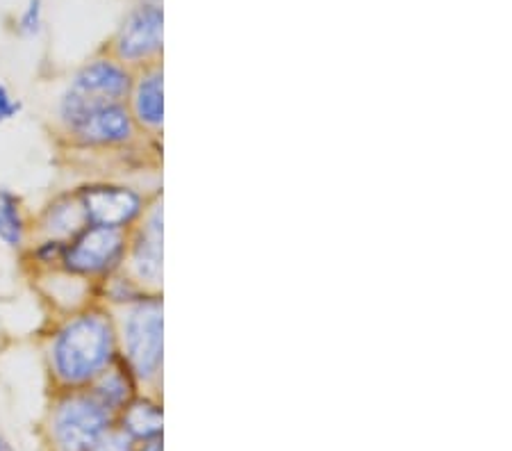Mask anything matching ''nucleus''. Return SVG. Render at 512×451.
<instances>
[{
	"label": "nucleus",
	"mask_w": 512,
	"mask_h": 451,
	"mask_svg": "<svg viewBox=\"0 0 512 451\" xmlns=\"http://www.w3.org/2000/svg\"><path fill=\"white\" fill-rule=\"evenodd\" d=\"M28 221L23 215V203L10 190H0V242L10 249H21L26 244Z\"/></svg>",
	"instance_id": "nucleus-15"
},
{
	"label": "nucleus",
	"mask_w": 512,
	"mask_h": 451,
	"mask_svg": "<svg viewBox=\"0 0 512 451\" xmlns=\"http://www.w3.org/2000/svg\"><path fill=\"white\" fill-rule=\"evenodd\" d=\"M64 244L60 240H51V237H44L35 249H32V258L39 267H44L46 272H55V269H62V258H64Z\"/></svg>",
	"instance_id": "nucleus-16"
},
{
	"label": "nucleus",
	"mask_w": 512,
	"mask_h": 451,
	"mask_svg": "<svg viewBox=\"0 0 512 451\" xmlns=\"http://www.w3.org/2000/svg\"><path fill=\"white\" fill-rule=\"evenodd\" d=\"M87 390L92 392L98 404H101L105 410H110L114 417H117L121 410L126 408L130 401L139 395V392H142L137 379L132 376V372L121 358L112 367H107Z\"/></svg>",
	"instance_id": "nucleus-12"
},
{
	"label": "nucleus",
	"mask_w": 512,
	"mask_h": 451,
	"mask_svg": "<svg viewBox=\"0 0 512 451\" xmlns=\"http://www.w3.org/2000/svg\"><path fill=\"white\" fill-rule=\"evenodd\" d=\"M126 272L148 292H162L164 283V201L158 192L139 224L128 233Z\"/></svg>",
	"instance_id": "nucleus-7"
},
{
	"label": "nucleus",
	"mask_w": 512,
	"mask_h": 451,
	"mask_svg": "<svg viewBox=\"0 0 512 451\" xmlns=\"http://www.w3.org/2000/svg\"><path fill=\"white\" fill-rule=\"evenodd\" d=\"M146 294L148 290H144V287L137 283V278L130 276L126 269H121V272L107 276L105 281L98 283V297L103 299L101 306L110 308L112 313L114 310H123L132 306V303L142 301Z\"/></svg>",
	"instance_id": "nucleus-14"
},
{
	"label": "nucleus",
	"mask_w": 512,
	"mask_h": 451,
	"mask_svg": "<svg viewBox=\"0 0 512 451\" xmlns=\"http://www.w3.org/2000/svg\"><path fill=\"white\" fill-rule=\"evenodd\" d=\"M19 30L21 35H37L41 30V0H30L26 10L21 14V21H19Z\"/></svg>",
	"instance_id": "nucleus-17"
},
{
	"label": "nucleus",
	"mask_w": 512,
	"mask_h": 451,
	"mask_svg": "<svg viewBox=\"0 0 512 451\" xmlns=\"http://www.w3.org/2000/svg\"><path fill=\"white\" fill-rule=\"evenodd\" d=\"M114 431V415L92 392L64 390L51 413V440L57 451H89Z\"/></svg>",
	"instance_id": "nucleus-4"
},
{
	"label": "nucleus",
	"mask_w": 512,
	"mask_h": 451,
	"mask_svg": "<svg viewBox=\"0 0 512 451\" xmlns=\"http://www.w3.org/2000/svg\"><path fill=\"white\" fill-rule=\"evenodd\" d=\"M89 451H135V445H132L126 436H121V433L114 429L110 436H105L96 447H92Z\"/></svg>",
	"instance_id": "nucleus-18"
},
{
	"label": "nucleus",
	"mask_w": 512,
	"mask_h": 451,
	"mask_svg": "<svg viewBox=\"0 0 512 451\" xmlns=\"http://www.w3.org/2000/svg\"><path fill=\"white\" fill-rule=\"evenodd\" d=\"M135 451H164L162 440H151V442H142V445H135Z\"/></svg>",
	"instance_id": "nucleus-20"
},
{
	"label": "nucleus",
	"mask_w": 512,
	"mask_h": 451,
	"mask_svg": "<svg viewBox=\"0 0 512 451\" xmlns=\"http://www.w3.org/2000/svg\"><path fill=\"white\" fill-rule=\"evenodd\" d=\"M114 429L126 436L132 445L162 440L164 436V408L155 392H139L130 404L114 417Z\"/></svg>",
	"instance_id": "nucleus-11"
},
{
	"label": "nucleus",
	"mask_w": 512,
	"mask_h": 451,
	"mask_svg": "<svg viewBox=\"0 0 512 451\" xmlns=\"http://www.w3.org/2000/svg\"><path fill=\"white\" fill-rule=\"evenodd\" d=\"M0 451H14L12 442L7 440V438H3V436H0Z\"/></svg>",
	"instance_id": "nucleus-21"
},
{
	"label": "nucleus",
	"mask_w": 512,
	"mask_h": 451,
	"mask_svg": "<svg viewBox=\"0 0 512 451\" xmlns=\"http://www.w3.org/2000/svg\"><path fill=\"white\" fill-rule=\"evenodd\" d=\"M119 358L144 392L160 395L164 374V299L162 292H148L142 301L119 310Z\"/></svg>",
	"instance_id": "nucleus-2"
},
{
	"label": "nucleus",
	"mask_w": 512,
	"mask_h": 451,
	"mask_svg": "<svg viewBox=\"0 0 512 451\" xmlns=\"http://www.w3.org/2000/svg\"><path fill=\"white\" fill-rule=\"evenodd\" d=\"M48 365L64 390H85L119 360L117 315L101 303L66 315L48 338Z\"/></svg>",
	"instance_id": "nucleus-1"
},
{
	"label": "nucleus",
	"mask_w": 512,
	"mask_h": 451,
	"mask_svg": "<svg viewBox=\"0 0 512 451\" xmlns=\"http://www.w3.org/2000/svg\"><path fill=\"white\" fill-rule=\"evenodd\" d=\"M164 51V10L160 0H144L123 19L114 37V57L132 71L160 64Z\"/></svg>",
	"instance_id": "nucleus-8"
},
{
	"label": "nucleus",
	"mask_w": 512,
	"mask_h": 451,
	"mask_svg": "<svg viewBox=\"0 0 512 451\" xmlns=\"http://www.w3.org/2000/svg\"><path fill=\"white\" fill-rule=\"evenodd\" d=\"M85 226L87 221H85V215H82L76 192L57 196V199H53L46 205L39 219L41 235L51 237V240H60V242H69L71 237Z\"/></svg>",
	"instance_id": "nucleus-13"
},
{
	"label": "nucleus",
	"mask_w": 512,
	"mask_h": 451,
	"mask_svg": "<svg viewBox=\"0 0 512 451\" xmlns=\"http://www.w3.org/2000/svg\"><path fill=\"white\" fill-rule=\"evenodd\" d=\"M66 135L85 149H126L139 139V128L126 103H89L66 89L57 105Z\"/></svg>",
	"instance_id": "nucleus-3"
},
{
	"label": "nucleus",
	"mask_w": 512,
	"mask_h": 451,
	"mask_svg": "<svg viewBox=\"0 0 512 451\" xmlns=\"http://www.w3.org/2000/svg\"><path fill=\"white\" fill-rule=\"evenodd\" d=\"M85 221L130 233L144 217L153 196L126 183H89L76 190Z\"/></svg>",
	"instance_id": "nucleus-6"
},
{
	"label": "nucleus",
	"mask_w": 512,
	"mask_h": 451,
	"mask_svg": "<svg viewBox=\"0 0 512 451\" xmlns=\"http://www.w3.org/2000/svg\"><path fill=\"white\" fill-rule=\"evenodd\" d=\"M132 82L135 71L117 57H96L73 76L66 89L89 103H126Z\"/></svg>",
	"instance_id": "nucleus-9"
},
{
	"label": "nucleus",
	"mask_w": 512,
	"mask_h": 451,
	"mask_svg": "<svg viewBox=\"0 0 512 451\" xmlns=\"http://www.w3.org/2000/svg\"><path fill=\"white\" fill-rule=\"evenodd\" d=\"M128 110L135 119L139 133L160 137L164 128V71L162 64L135 71L128 96Z\"/></svg>",
	"instance_id": "nucleus-10"
},
{
	"label": "nucleus",
	"mask_w": 512,
	"mask_h": 451,
	"mask_svg": "<svg viewBox=\"0 0 512 451\" xmlns=\"http://www.w3.org/2000/svg\"><path fill=\"white\" fill-rule=\"evenodd\" d=\"M128 256V233L117 228L92 226L71 237L64 244L62 269L73 276L85 278V281L98 285L107 276L121 272L126 267Z\"/></svg>",
	"instance_id": "nucleus-5"
},
{
	"label": "nucleus",
	"mask_w": 512,
	"mask_h": 451,
	"mask_svg": "<svg viewBox=\"0 0 512 451\" xmlns=\"http://www.w3.org/2000/svg\"><path fill=\"white\" fill-rule=\"evenodd\" d=\"M21 110V103L12 96L10 89H7L3 82H0V123L14 119Z\"/></svg>",
	"instance_id": "nucleus-19"
}]
</instances>
